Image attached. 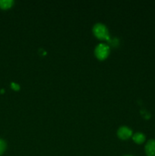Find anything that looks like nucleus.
<instances>
[{
    "instance_id": "8",
    "label": "nucleus",
    "mask_w": 155,
    "mask_h": 156,
    "mask_svg": "<svg viewBox=\"0 0 155 156\" xmlns=\"http://www.w3.org/2000/svg\"><path fill=\"white\" fill-rule=\"evenodd\" d=\"M11 87H12V89L15 90V91H18L20 89V86L16 83H14V82H12L11 83Z\"/></svg>"
},
{
    "instance_id": "9",
    "label": "nucleus",
    "mask_w": 155,
    "mask_h": 156,
    "mask_svg": "<svg viewBox=\"0 0 155 156\" xmlns=\"http://www.w3.org/2000/svg\"><path fill=\"white\" fill-rule=\"evenodd\" d=\"M126 156H132V155H126Z\"/></svg>"
},
{
    "instance_id": "6",
    "label": "nucleus",
    "mask_w": 155,
    "mask_h": 156,
    "mask_svg": "<svg viewBox=\"0 0 155 156\" xmlns=\"http://www.w3.org/2000/svg\"><path fill=\"white\" fill-rule=\"evenodd\" d=\"M14 4L12 0H0V8L3 9H7L12 7Z\"/></svg>"
},
{
    "instance_id": "1",
    "label": "nucleus",
    "mask_w": 155,
    "mask_h": 156,
    "mask_svg": "<svg viewBox=\"0 0 155 156\" xmlns=\"http://www.w3.org/2000/svg\"><path fill=\"white\" fill-rule=\"evenodd\" d=\"M94 34L99 39H108V30L106 26L103 24H96L93 27Z\"/></svg>"
},
{
    "instance_id": "7",
    "label": "nucleus",
    "mask_w": 155,
    "mask_h": 156,
    "mask_svg": "<svg viewBox=\"0 0 155 156\" xmlns=\"http://www.w3.org/2000/svg\"><path fill=\"white\" fill-rule=\"evenodd\" d=\"M5 149H6L5 143L4 140L0 139V155H2L3 152H4L5 150Z\"/></svg>"
},
{
    "instance_id": "3",
    "label": "nucleus",
    "mask_w": 155,
    "mask_h": 156,
    "mask_svg": "<svg viewBox=\"0 0 155 156\" xmlns=\"http://www.w3.org/2000/svg\"><path fill=\"white\" fill-rule=\"evenodd\" d=\"M117 135L121 140H127L132 135V131L127 126H121L117 131Z\"/></svg>"
},
{
    "instance_id": "5",
    "label": "nucleus",
    "mask_w": 155,
    "mask_h": 156,
    "mask_svg": "<svg viewBox=\"0 0 155 156\" xmlns=\"http://www.w3.org/2000/svg\"><path fill=\"white\" fill-rule=\"evenodd\" d=\"M132 140H134V142L138 144H141L144 142L145 140V136L143 133H136L135 134H134L133 136H132Z\"/></svg>"
},
{
    "instance_id": "2",
    "label": "nucleus",
    "mask_w": 155,
    "mask_h": 156,
    "mask_svg": "<svg viewBox=\"0 0 155 156\" xmlns=\"http://www.w3.org/2000/svg\"><path fill=\"white\" fill-rule=\"evenodd\" d=\"M95 56L100 60H103L108 56L109 53V48L107 45L104 44H100L95 48Z\"/></svg>"
},
{
    "instance_id": "4",
    "label": "nucleus",
    "mask_w": 155,
    "mask_h": 156,
    "mask_svg": "<svg viewBox=\"0 0 155 156\" xmlns=\"http://www.w3.org/2000/svg\"><path fill=\"white\" fill-rule=\"evenodd\" d=\"M145 153L147 156H155V140H150L145 146Z\"/></svg>"
}]
</instances>
